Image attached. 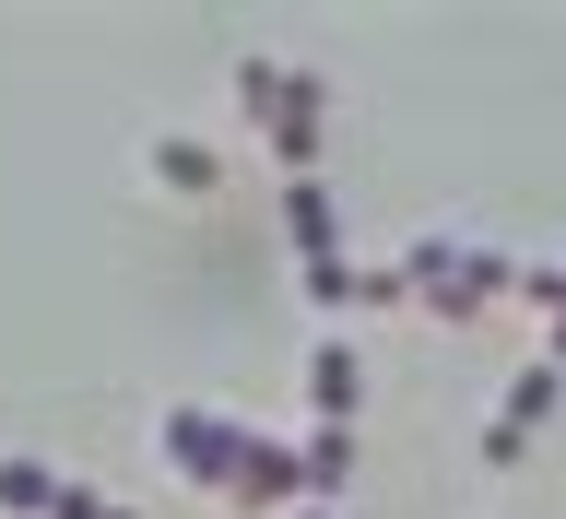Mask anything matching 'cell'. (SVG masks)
Wrapping results in <instances>:
<instances>
[{"mask_svg": "<svg viewBox=\"0 0 566 519\" xmlns=\"http://www.w3.org/2000/svg\"><path fill=\"white\" fill-rule=\"evenodd\" d=\"M543 366H555V378H566V319H543Z\"/></svg>", "mask_w": 566, "mask_h": 519, "instance_id": "obj_16", "label": "cell"}, {"mask_svg": "<svg viewBox=\"0 0 566 519\" xmlns=\"http://www.w3.org/2000/svg\"><path fill=\"white\" fill-rule=\"evenodd\" d=\"M354 473V425H307V496H343Z\"/></svg>", "mask_w": 566, "mask_h": 519, "instance_id": "obj_10", "label": "cell"}, {"mask_svg": "<svg viewBox=\"0 0 566 519\" xmlns=\"http://www.w3.org/2000/svg\"><path fill=\"white\" fill-rule=\"evenodd\" d=\"M520 295H531L543 319H566V260H520Z\"/></svg>", "mask_w": 566, "mask_h": 519, "instance_id": "obj_12", "label": "cell"}, {"mask_svg": "<svg viewBox=\"0 0 566 519\" xmlns=\"http://www.w3.org/2000/svg\"><path fill=\"white\" fill-rule=\"evenodd\" d=\"M354 402H366V354H354V343H318L307 354V414L318 425H354Z\"/></svg>", "mask_w": 566, "mask_h": 519, "instance_id": "obj_7", "label": "cell"}, {"mask_svg": "<svg viewBox=\"0 0 566 519\" xmlns=\"http://www.w3.org/2000/svg\"><path fill=\"white\" fill-rule=\"evenodd\" d=\"M154 177H166V189H212V177H224V154H212V142H154Z\"/></svg>", "mask_w": 566, "mask_h": 519, "instance_id": "obj_9", "label": "cell"}, {"mask_svg": "<svg viewBox=\"0 0 566 519\" xmlns=\"http://www.w3.org/2000/svg\"><path fill=\"white\" fill-rule=\"evenodd\" d=\"M543 414H555V366H520V378H507V402H495V425H484V460H495V473H520V460H531Z\"/></svg>", "mask_w": 566, "mask_h": 519, "instance_id": "obj_3", "label": "cell"}, {"mask_svg": "<svg viewBox=\"0 0 566 519\" xmlns=\"http://www.w3.org/2000/svg\"><path fill=\"white\" fill-rule=\"evenodd\" d=\"M283 237L307 248V272H331V260H343V212H331V189H318V177H283Z\"/></svg>", "mask_w": 566, "mask_h": 519, "instance_id": "obj_6", "label": "cell"}, {"mask_svg": "<svg viewBox=\"0 0 566 519\" xmlns=\"http://www.w3.org/2000/svg\"><path fill=\"white\" fill-rule=\"evenodd\" d=\"M307 496V437H248V473H237V508H295Z\"/></svg>", "mask_w": 566, "mask_h": 519, "instance_id": "obj_4", "label": "cell"}, {"mask_svg": "<svg viewBox=\"0 0 566 519\" xmlns=\"http://www.w3.org/2000/svg\"><path fill=\"white\" fill-rule=\"evenodd\" d=\"M295 519H331V508H295Z\"/></svg>", "mask_w": 566, "mask_h": 519, "instance_id": "obj_17", "label": "cell"}, {"mask_svg": "<svg viewBox=\"0 0 566 519\" xmlns=\"http://www.w3.org/2000/svg\"><path fill=\"white\" fill-rule=\"evenodd\" d=\"M413 283H401V260H378V272H354V308H401Z\"/></svg>", "mask_w": 566, "mask_h": 519, "instance_id": "obj_14", "label": "cell"}, {"mask_svg": "<svg viewBox=\"0 0 566 519\" xmlns=\"http://www.w3.org/2000/svg\"><path fill=\"white\" fill-rule=\"evenodd\" d=\"M60 519H130L118 496H95V485H60Z\"/></svg>", "mask_w": 566, "mask_h": 519, "instance_id": "obj_15", "label": "cell"}, {"mask_svg": "<svg viewBox=\"0 0 566 519\" xmlns=\"http://www.w3.org/2000/svg\"><path fill=\"white\" fill-rule=\"evenodd\" d=\"M307 308H318V319H343V308H354V260H331V272H307Z\"/></svg>", "mask_w": 566, "mask_h": 519, "instance_id": "obj_13", "label": "cell"}, {"mask_svg": "<svg viewBox=\"0 0 566 519\" xmlns=\"http://www.w3.org/2000/svg\"><path fill=\"white\" fill-rule=\"evenodd\" d=\"M318 118H331V83H318V71H283L272 118H260V131H272V166H283V177H318Z\"/></svg>", "mask_w": 566, "mask_h": 519, "instance_id": "obj_2", "label": "cell"}, {"mask_svg": "<svg viewBox=\"0 0 566 519\" xmlns=\"http://www.w3.org/2000/svg\"><path fill=\"white\" fill-rule=\"evenodd\" d=\"M0 519H60V473H35V460H0Z\"/></svg>", "mask_w": 566, "mask_h": 519, "instance_id": "obj_8", "label": "cell"}, {"mask_svg": "<svg viewBox=\"0 0 566 519\" xmlns=\"http://www.w3.org/2000/svg\"><path fill=\"white\" fill-rule=\"evenodd\" d=\"M166 460H177V473H189V485L237 496V473H248V425L201 414V402H166Z\"/></svg>", "mask_w": 566, "mask_h": 519, "instance_id": "obj_1", "label": "cell"}, {"mask_svg": "<svg viewBox=\"0 0 566 519\" xmlns=\"http://www.w3.org/2000/svg\"><path fill=\"white\" fill-rule=\"evenodd\" d=\"M283 71H295V60H237V106H248V118H272V95H283Z\"/></svg>", "mask_w": 566, "mask_h": 519, "instance_id": "obj_11", "label": "cell"}, {"mask_svg": "<svg viewBox=\"0 0 566 519\" xmlns=\"http://www.w3.org/2000/svg\"><path fill=\"white\" fill-rule=\"evenodd\" d=\"M495 295H520V260H507V248H460V260H449V283H437L424 308L472 319V308H495Z\"/></svg>", "mask_w": 566, "mask_h": 519, "instance_id": "obj_5", "label": "cell"}]
</instances>
